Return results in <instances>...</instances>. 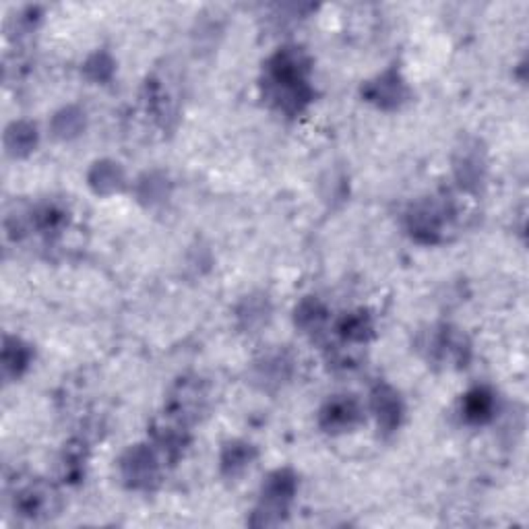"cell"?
<instances>
[{"mask_svg":"<svg viewBox=\"0 0 529 529\" xmlns=\"http://www.w3.org/2000/svg\"><path fill=\"white\" fill-rule=\"evenodd\" d=\"M127 476L132 480V484H147L153 478L155 465L149 453L145 451H134L131 453V459L127 461Z\"/></svg>","mask_w":529,"mask_h":529,"instance_id":"6da1fadb","label":"cell"},{"mask_svg":"<svg viewBox=\"0 0 529 529\" xmlns=\"http://www.w3.org/2000/svg\"><path fill=\"white\" fill-rule=\"evenodd\" d=\"M358 418V409L352 401H335L325 411V424L327 428H348Z\"/></svg>","mask_w":529,"mask_h":529,"instance_id":"7a4b0ae2","label":"cell"},{"mask_svg":"<svg viewBox=\"0 0 529 529\" xmlns=\"http://www.w3.org/2000/svg\"><path fill=\"white\" fill-rule=\"evenodd\" d=\"M122 182V174L120 170L114 166V164H97L95 168V178H93V184H97V190H114L118 188Z\"/></svg>","mask_w":529,"mask_h":529,"instance_id":"3957f363","label":"cell"},{"mask_svg":"<svg viewBox=\"0 0 529 529\" xmlns=\"http://www.w3.org/2000/svg\"><path fill=\"white\" fill-rule=\"evenodd\" d=\"M376 411H379V420H383L387 426H393L399 416V405H397L395 395L391 393H379L376 395Z\"/></svg>","mask_w":529,"mask_h":529,"instance_id":"277c9868","label":"cell"},{"mask_svg":"<svg viewBox=\"0 0 529 529\" xmlns=\"http://www.w3.org/2000/svg\"><path fill=\"white\" fill-rule=\"evenodd\" d=\"M490 409H492V399L490 395H486L484 391H476L467 399V416L470 418L482 420L484 416L490 414Z\"/></svg>","mask_w":529,"mask_h":529,"instance_id":"5b68a950","label":"cell"},{"mask_svg":"<svg viewBox=\"0 0 529 529\" xmlns=\"http://www.w3.org/2000/svg\"><path fill=\"white\" fill-rule=\"evenodd\" d=\"M223 461H225V465L232 467V472H234L236 467H242V465L248 461V455H246V451H242V449H238V446H232L230 457H225Z\"/></svg>","mask_w":529,"mask_h":529,"instance_id":"8992f818","label":"cell"}]
</instances>
